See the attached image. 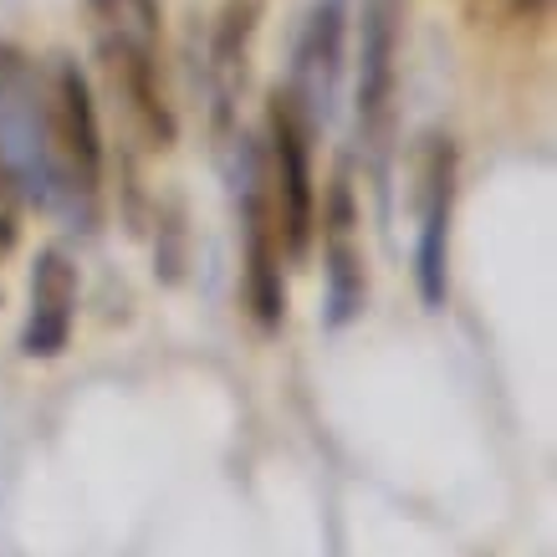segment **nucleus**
I'll return each instance as SVG.
<instances>
[{
  "label": "nucleus",
  "instance_id": "obj_4",
  "mask_svg": "<svg viewBox=\"0 0 557 557\" xmlns=\"http://www.w3.org/2000/svg\"><path fill=\"white\" fill-rule=\"evenodd\" d=\"M256 144H261V170H267V189L276 205V225H282V251L287 261H307L312 236H318V174H312L318 128L307 123L287 87H271Z\"/></svg>",
  "mask_w": 557,
  "mask_h": 557
},
{
  "label": "nucleus",
  "instance_id": "obj_5",
  "mask_svg": "<svg viewBox=\"0 0 557 557\" xmlns=\"http://www.w3.org/2000/svg\"><path fill=\"white\" fill-rule=\"evenodd\" d=\"M236 220H240V297L261 333H282L287 322V251H282V225L261 170V144L236 138Z\"/></svg>",
  "mask_w": 557,
  "mask_h": 557
},
{
  "label": "nucleus",
  "instance_id": "obj_3",
  "mask_svg": "<svg viewBox=\"0 0 557 557\" xmlns=\"http://www.w3.org/2000/svg\"><path fill=\"white\" fill-rule=\"evenodd\" d=\"M409 0H358V51H354V113L373 189L388 195L394 134H399V57H405Z\"/></svg>",
  "mask_w": 557,
  "mask_h": 557
},
{
  "label": "nucleus",
  "instance_id": "obj_7",
  "mask_svg": "<svg viewBox=\"0 0 557 557\" xmlns=\"http://www.w3.org/2000/svg\"><path fill=\"white\" fill-rule=\"evenodd\" d=\"M322 231V327L343 333L369 307V256H363V210L348 170L333 174V185L318 205Z\"/></svg>",
  "mask_w": 557,
  "mask_h": 557
},
{
  "label": "nucleus",
  "instance_id": "obj_10",
  "mask_svg": "<svg viewBox=\"0 0 557 557\" xmlns=\"http://www.w3.org/2000/svg\"><path fill=\"white\" fill-rule=\"evenodd\" d=\"M77 302H83V276H77V261H72L62 246H47L36 251L32 267V302H26V322H21V358L32 363H51L72 348V333H77Z\"/></svg>",
  "mask_w": 557,
  "mask_h": 557
},
{
  "label": "nucleus",
  "instance_id": "obj_2",
  "mask_svg": "<svg viewBox=\"0 0 557 557\" xmlns=\"http://www.w3.org/2000/svg\"><path fill=\"white\" fill-rule=\"evenodd\" d=\"M41 102H47V138L57 189H62V225L98 231L102 220V180H108V144L92 102V83L72 57L41 62Z\"/></svg>",
  "mask_w": 557,
  "mask_h": 557
},
{
  "label": "nucleus",
  "instance_id": "obj_1",
  "mask_svg": "<svg viewBox=\"0 0 557 557\" xmlns=\"http://www.w3.org/2000/svg\"><path fill=\"white\" fill-rule=\"evenodd\" d=\"M87 36L108 92L149 149H170L180 134L164 87V0H87Z\"/></svg>",
  "mask_w": 557,
  "mask_h": 557
},
{
  "label": "nucleus",
  "instance_id": "obj_12",
  "mask_svg": "<svg viewBox=\"0 0 557 557\" xmlns=\"http://www.w3.org/2000/svg\"><path fill=\"white\" fill-rule=\"evenodd\" d=\"M511 5H517V11H522V16H547V5H553V0H511Z\"/></svg>",
  "mask_w": 557,
  "mask_h": 557
},
{
  "label": "nucleus",
  "instance_id": "obj_11",
  "mask_svg": "<svg viewBox=\"0 0 557 557\" xmlns=\"http://www.w3.org/2000/svg\"><path fill=\"white\" fill-rule=\"evenodd\" d=\"M16 231H21V195H16V185H11L5 164H0V251L16 246Z\"/></svg>",
  "mask_w": 557,
  "mask_h": 557
},
{
  "label": "nucleus",
  "instance_id": "obj_8",
  "mask_svg": "<svg viewBox=\"0 0 557 557\" xmlns=\"http://www.w3.org/2000/svg\"><path fill=\"white\" fill-rule=\"evenodd\" d=\"M343 41H348V0H312L292 47V72H287V92L297 98V108L307 113L312 128L333 123L338 108V87H343Z\"/></svg>",
  "mask_w": 557,
  "mask_h": 557
},
{
  "label": "nucleus",
  "instance_id": "obj_6",
  "mask_svg": "<svg viewBox=\"0 0 557 557\" xmlns=\"http://www.w3.org/2000/svg\"><path fill=\"white\" fill-rule=\"evenodd\" d=\"M460 200V149L450 134H424L414 149V292L424 312L450 302V236Z\"/></svg>",
  "mask_w": 557,
  "mask_h": 557
},
{
  "label": "nucleus",
  "instance_id": "obj_9",
  "mask_svg": "<svg viewBox=\"0 0 557 557\" xmlns=\"http://www.w3.org/2000/svg\"><path fill=\"white\" fill-rule=\"evenodd\" d=\"M267 21V0H220L210 26V57H205V92H210V123L225 138L240 119V98L251 83L256 36Z\"/></svg>",
  "mask_w": 557,
  "mask_h": 557
}]
</instances>
